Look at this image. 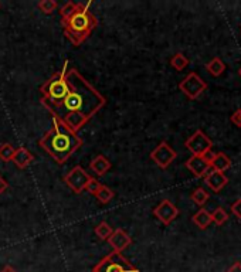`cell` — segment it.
Masks as SVG:
<instances>
[{"label": "cell", "mask_w": 241, "mask_h": 272, "mask_svg": "<svg viewBox=\"0 0 241 272\" xmlns=\"http://www.w3.org/2000/svg\"><path fill=\"white\" fill-rule=\"evenodd\" d=\"M112 231H114V228H112L111 225L108 224L106 221H101L100 224L95 227V236L98 237L100 240H102V241H106L108 238H109V236L112 234Z\"/></svg>", "instance_id": "obj_20"}, {"label": "cell", "mask_w": 241, "mask_h": 272, "mask_svg": "<svg viewBox=\"0 0 241 272\" xmlns=\"http://www.w3.org/2000/svg\"><path fill=\"white\" fill-rule=\"evenodd\" d=\"M186 167L193 173L196 178H205V174H206L207 169L210 167V165L207 163L206 159L203 156H194V154H192L186 160Z\"/></svg>", "instance_id": "obj_13"}, {"label": "cell", "mask_w": 241, "mask_h": 272, "mask_svg": "<svg viewBox=\"0 0 241 272\" xmlns=\"http://www.w3.org/2000/svg\"><path fill=\"white\" fill-rule=\"evenodd\" d=\"M111 162L104 154H98L89 162V169L97 174V176H105L111 169Z\"/></svg>", "instance_id": "obj_14"}, {"label": "cell", "mask_w": 241, "mask_h": 272, "mask_svg": "<svg viewBox=\"0 0 241 272\" xmlns=\"http://www.w3.org/2000/svg\"><path fill=\"white\" fill-rule=\"evenodd\" d=\"M230 121H231L235 126L241 128V108H238V109H237V111H235V112L230 116Z\"/></svg>", "instance_id": "obj_29"}, {"label": "cell", "mask_w": 241, "mask_h": 272, "mask_svg": "<svg viewBox=\"0 0 241 272\" xmlns=\"http://www.w3.org/2000/svg\"><path fill=\"white\" fill-rule=\"evenodd\" d=\"M184 146L194 156H203L205 153L212 150L213 142L203 130L199 129L196 130L192 136H189V139L184 142Z\"/></svg>", "instance_id": "obj_7"}, {"label": "cell", "mask_w": 241, "mask_h": 272, "mask_svg": "<svg viewBox=\"0 0 241 272\" xmlns=\"http://www.w3.org/2000/svg\"><path fill=\"white\" fill-rule=\"evenodd\" d=\"M192 221L199 227L200 230H206L212 224V213H209L206 208H200L197 213L192 217Z\"/></svg>", "instance_id": "obj_17"}, {"label": "cell", "mask_w": 241, "mask_h": 272, "mask_svg": "<svg viewBox=\"0 0 241 272\" xmlns=\"http://www.w3.org/2000/svg\"><path fill=\"white\" fill-rule=\"evenodd\" d=\"M229 220V213L223 207H217L212 213V223H216L217 225H223Z\"/></svg>", "instance_id": "obj_25"}, {"label": "cell", "mask_w": 241, "mask_h": 272, "mask_svg": "<svg viewBox=\"0 0 241 272\" xmlns=\"http://www.w3.org/2000/svg\"><path fill=\"white\" fill-rule=\"evenodd\" d=\"M14 152H16V149L13 148V145H10V143H2L0 145V160L5 162V163L12 162Z\"/></svg>", "instance_id": "obj_23"}, {"label": "cell", "mask_w": 241, "mask_h": 272, "mask_svg": "<svg viewBox=\"0 0 241 272\" xmlns=\"http://www.w3.org/2000/svg\"><path fill=\"white\" fill-rule=\"evenodd\" d=\"M70 68V61L67 60L61 67V70L54 72L51 77L48 78L46 83L40 87V102L42 105L48 111L59 105L61 101L64 100L65 95L70 89L68 80H67V72Z\"/></svg>", "instance_id": "obj_4"}, {"label": "cell", "mask_w": 241, "mask_h": 272, "mask_svg": "<svg viewBox=\"0 0 241 272\" xmlns=\"http://www.w3.org/2000/svg\"><path fill=\"white\" fill-rule=\"evenodd\" d=\"M149 156L160 169H168L173 163V160L177 158V153L169 143L162 141L156 148L153 149Z\"/></svg>", "instance_id": "obj_9"}, {"label": "cell", "mask_w": 241, "mask_h": 272, "mask_svg": "<svg viewBox=\"0 0 241 272\" xmlns=\"http://www.w3.org/2000/svg\"><path fill=\"white\" fill-rule=\"evenodd\" d=\"M226 272H241V262H238V261L234 262Z\"/></svg>", "instance_id": "obj_31"}, {"label": "cell", "mask_w": 241, "mask_h": 272, "mask_svg": "<svg viewBox=\"0 0 241 272\" xmlns=\"http://www.w3.org/2000/svg\"><path fill=\"white\" fill-rule=\"evenodd\" d=\"M95 197H97V200L100 201V203L106 204V203H109V201L115 197V191L112 189H109V187L105 186V184H102L101 189L98 190V193L95 195Z\"/></svg>", "instance_id": "obj_21"}, {"label": "cell", "mask_w": 241, "mask_h": 272, "mask_svg": "<svg viewBox=\"0 0 241 272\" xmlns=\"http://www.w3.org/2000/svg\"><path fill=\"white\" fill-rule=\"evenodd\" d=\"M67 80L70 85L68 92L48 113L53 118L63 121L74 132H78L95 113L105 107L106 100L76 68H68Z\"/></svg>", "instance_id": "obj_1"}, {"label": "cell", "mask_w": 241, "mask_h": 272, "mask_svg": "<svg viewBox=\"0 0 241 272\" xmlns=\"http://www.w3.org/2000/svg\"><path fill=\"white\" fill-rule=\"evenodd\" d=\"M92 272H139V269L125 258L122 252L111 251L98 264H95Z\"/></svg>", "instance_id": "obj_5"}, {"label": "cell", "mask_w": 241, "mask_h": 272, "mask_svg": "<svg viewBox=\"0 0 241 272\" xmlns=\"http://www.w3.org/2000/svg\"><path fill=\"white\" fill-rule=\"evenodd\" d=\"M108 244L111 245L112 251H117V252H122L125 249L129 247L132 244V238L131 236L124 231L122 228H115L112 231V234L109 236V238L106 240Z\"/></svg>", "instance_id": "obj_11"}, {"label": "cell", "mask_w": 241, "mask_h": 272, "mask_svg": "<svg viewBox=\"0 0 241 272\" xmlns=\"http://www.w3.org/2000/svg\"><path fill=\"white\" fill-rule=\"evenodd\" d=\"M189 59L183 53H176L171 59V65L176 70V71H183L189 65Z\"/></svg>", "instance_id": "obj_19"}, {"label": "cell", "mask_w": 241, "mask_h": 272, "mask_svg": "<svg viewBox=\"0 0 241 272\" xmlns=\"http://www.w3.org/2000/svg\"><path fill=\"white\" fill-rule=\"evenodd\" d=\"M101 186H102V183H101V182H98L97 179L89 178V180L87 182V184H85V190L88 191L89 195L95 196L97 193H98V190L101 189Z\"/></svg>", "instance_id": "obj_27"}, {"label": "cell", "mask_w": 241, "mask_h": 272, "mask_svg": "<svg viewBox=\"0 0 241 272\" xmlns=\"http://www.w3.org/2000/svg\"><path fill=\"white\" fill-rule=\"evenodd\" d=\"M205 180H206L207 187L212 189V191H214V193H218L229 183V178L224 173L214 170L212 166L207 169L206 174H205Z\"/></svg>", "instance_id": "obj_12"}, {"label": "cell", "mask_w": 241, "mask_h": 272, "mask_svg": "<svg viewBox=\"0 0 241 272\" xmlns=\"http://www.w3.org/2000/svg\"><path fill=\"white\" fill-rule=\"evenodd\" d=\"M207 71L212 74L213 77H220L224 71H226V64L218 57H214L206 64Z\"/></svg>", "instance_id": "obj_18"}, {"label": "cell", "mask_w": 241, "mask_h": 272, "mask_svg": "<svg viewBox=\"0 0 241 272\" xmlns=\"http://www.w3.org/2000/svg\"><path fill=\"white\" fill-rule=\"evenodd\" d=\"M37 7H39V10L44 13V14H51V13L59 7V3L54 2V0H40V2L37 3Z\"/></svg>", "instance_id": "obj_24"}, {"label": "cell", "mask_w": 241, "mask_h": 272, "mask_svg": "<svg viewBox=\"0 0 241 272\" xmlns=\"http://www.w3.org/2000/svg\"><path fill=\"white\" fill-rule=\"evenodd\" d=\"M88 173L85 172V169L81 166H74L70 172L64 176V182L67 184V187L72 190V193L76 195H81L85 190V184L89 180Z\"/></svg>", "instance_id": "obj_8"}, {"label": "cell", "mask_w": 241, "mask_h": 272, "mask_svg": "<svg viewBox=\"0 0 241 272\" xmlns=\"http://www.w3.org/2000/svg\"><path fill=\"white\" fill-rule=\"evenodd\" d=\"M0 6H2V5H0Z\"/></svg>", "instance_id": "obj_34"}, {"label": "cell", "mask_w": 241, "mask_h": 272, "mask_svg": "<svg viewBox=\"0 0 241 272\" xmlns=\"http://www.w3.org/2000/svg\"><path fill=\"white\" fill-rule=\"evenodd\" d=\"M7 189H9V183H7V180L3 178V176H0V196L3 195Z\"/></svg>", "instance_id": "obj_30"}, {"label": "cell", "mask_w": 241, "mask_h": 272, "mask_svg": "<svg viewBox=\"0 0 241 272\" xmlns=\"http://www.w3.org/2000/svg\"><path fill=\"white\" fill-rule=\"evenodd\" d=\"M89 6L91 2L85 5L77 3V9L70 17L61 20L65 37L74 47L81 46L98 26V18L89 10Z\"/></svg>", "instance_id": "obj_3"}, {"label": "cell", "mask_w": 241, "mask_h": 272, "mask_svg": "<svg viewBox=\"0 0 241 272\" xmlns=\"http://www.w3.org/2000/svg\"><path fill=\"white\" fill-rule=\"evenodd\" d=\"M153 216H155L162 224L169 225L177 219V216H179V208H177L171 200L165 199V200L160 201L158 206L153 208Z\"/></svg>", "instance_id": "obj_10"}, {"label": "cell", "mask_w": 241, "mask_h": 272, "mask_svg": "<svg viewBox=\"0 0 241 272\" xmlns=\"http://www.w3.org/2000/svg\"><path fill=\"white\" fill-rule=\"evenodd\" d=\"M238 74H240V77H241V68H240V70H238Z\"/></svg>", "instance_id": "obj_33"}, {"label": "cell", "mask_w": 241, "mask_h": 272, "mask_svg": "<svg viewBox=\"0 0 241 272\" xmlns=\"http://www.w3.org/2000/svg\"><path fill=\"white\" fill-rule=\"evenodd\" d=\"M0 272H17V271H16V269H14L13 266L6 265V266H3V268L0 269Z\"/></svg>", "instance_id": "obj_32"}, {"label": "cell", "mask_w": 241, "mask_h": 272, "mask_svg": "<svg viewBox=\"0 0 241 272\" xmlns=\"http://www.w3.org/2000/svg\"><path fill=\"white\" fill-rule=\"evenodd\" d=\"M77 9V3L76 2H67L64 6H61L60 9V14H61V20L70 17L71 14L74 13V10Z\"/></svg>", "instance_id": "obj_26"}, {"label": "cell", "mask_w": 241, "mask_h": 272, "mask_svg": "<svg viewBox=\"0 0 241 272\" xmlns=\"http://www.w3.org/2000/svg\"><path fill=\"white\" fill-rule=\"evenodd\" d=\"M39 145L46 153L51 156V159L55 163L64 165L83 146L84 141L81 136H78L77 132L70 129L63 121L53 118L51 128L40 138Z\"/></svg>", "instance_id": "obj_2"}, {"label": "cell", "mask_w": 241, "mask_h": 272, "mask_svg": "<svg viewBox=\"0 0 241 272\" xmlns=\"http://www.w3.org/2000/svg\"><path fill=\"white\" fill-rule=\"evenodd\" d=\"M209 197H210V195H209L203 187H197L196 190H193V193L190 196V199L194 201V204H197L199 207H201V206L206 204V201L209 200Z\"/></svg>", "instance_id": "obj_22"}, {"label": "cell", "mask_w": 241, "mask_h": 272, "mask_svg": "<svg viewBox=\"0 0 241 272\" xmlns=\"http://www.w3.org/2000/svg\"><path fill=\"white\" fill-rule=\"evenodd\" d=\"M207 88V84L196 74L189 72L186 77L179 83V89L188 96L189 100H197Z\"/></svg>", "instance_id": "obj_6"}, {"label": "cell", "mask_w": 241, "mask_h": 272, "mask_svg": "<svg viewBox=\"0 0 241 272\" xmlns=\"http://www.w3.org/2000/svg\"><path fill=\"white\" fill-rule=\"evenodd\" d=\"M33 160H34V156L30 153L27 149L17 148L16 149V152H14V156H13L12 162L17 166L18 169H26Z\"/></svg>", "instance_id": "obj_15"}, {"label": "cell", "mask_w": 241, "mask_h": 272, "mask_svg": "<svg viewBox=\"0 0 241 272\" xmlns=\"http://www.w3.org/2000/svg\"><path fill=\"white\" fill-rule=\"evenodd\" d=\"M210 166H212L214 170L224 173L226 170H229L230 167H231V160H230L229 156L223 153V152H217V153H214V158H213Z\"/></svg>", "instance_id": "obj_16"}, {"label": "cell", "mask_w": 241, "mask_h": 272, "mask_svg": "<svg viewBox=\"0 0 241 272\" xmlns=\"http://www.w3.org/2000/svg\"><path fill=\"white\" fill-rule=\"evenodd\" d=\"M231 213L234 214L237 219L241 220V199L235 200L233 204H231Z\"/></svg>", "instance_id": "obj_28"}]
</instances>
